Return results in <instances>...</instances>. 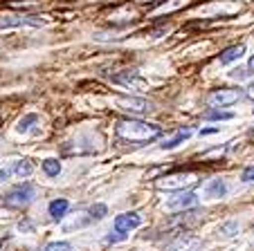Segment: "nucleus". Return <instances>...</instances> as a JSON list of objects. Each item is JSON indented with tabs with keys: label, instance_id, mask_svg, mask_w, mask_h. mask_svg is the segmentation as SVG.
<instances>
[{
	"label": "nucleus",
	"instance_id": "20e7f679",
	"mask_svg": "<svg viewBox=\"0 0 254 251\" xmlns=\"http://www.w3.org/2000/svg\"><path fill=\"white\" fill-rule=\"evenodd\" d=\"M243 97H245V92L241 88H218V90H214L207 97V101L214 108H227V105L239 103Z\"/></svg>",
	"mask_w": 254,
	"mask_h": 251
},
{
	"label": "nucleus",
	"instance_id": "2eb2a0df",
	"mask_svg": "<svg viewBox=\"0 0 254 251\" xmlns=\"http://www.w3.org/2000/svg\"><path fill=\"white\" fill-rule=\"evenodd\" d=\"M43 171H45V175L57 177L59 173H61V161L59 159H45L43 161Z\"/></svg>",
	"mask_w": 254,
	"mask_h": 251
},
{
	"label": "nucleus",
	"instance_id": "0eeeda50",
	"mask_svg": "<svg viewBox=\"0 0 254 251\" xmlns=\"http://www.w3.org/2000/svg\"><path fill=\"white\" fill-rule=\"evenodd\" d=\"M25 25H32V27H39V25H43V20H41V18H36V16H5V18H0V29L25 27Z\"/></svg>",
	"mask_w": 254,
	"mask_h": 251
},
{
	"label": "nucleus",
	"instance_id": "f03ea898",
	"mask_svg": "<svg viewBox=\"0 0 254 251\" xmlns=\"http://www.w3.org/2000/svg\"><path fill=\"white\" fill-rule=\"evenodd\" d=\"M198 184V175L196 173H171V175L158 177L155 186L160 191H191Z\"/></svg>",
	"mask_w": 254,
	"mask_h": 251
},
{
	"label": "nucleus",
	"instance_id": "423d86ee",
	"mask_svg": "<svg viewBox=\"0 0 254 251\" xmlns=\"http://www.w3.org/2000/svg\"><path fill=\"white\" fill-rule=\"evenodd\" d=\"M139 224H142V218H139V213H135V211H130V213H122L115 218V222H113V227H115L117 233H128L130 229H137Z\"/></svg>",
	"mask_w": 254,
	"mask_h": 251
},
{
	"label": "nucleus",
	"instance_id": "f257e3e1",
	"mask_svg": "<svg viewBox=\"0 0 254 251\" xmlns=\"http://www.w3.org/2000/svg\"><path fill=\"white\" fill-rule=\"evenodd\" d=\"M115 135L122 142L146 144L158 139L162 135V128L158 123H149V121H142V119H120L115 126Z\"/></svg>",
	"mask_w": 254,
	"mask_h": 251
},
{
	"label": "nucleus",
	"instance_id": "4be33fe9",
	"mask_svg": "<svg viewBox=\"0 0 254 251\" xmlns=\"http://www.w3.org/2000/svg\"><path fill=\"white\" fill-rule=\"evenodd\" d=\"M245 97L254 101V83H250V86H248V90H245Z\"/></svg>",
	"mask_w": 254,
	"mask_h": 251
},
{
	"label": "nucleus",
	"instance_id": "f8f14e48",
	"mask_svg": "<svg viewBox=\"0 0 254 251\" xmlns=\"http://www.w3.org/2000/svg\"><path fill=\"white\" fill-rule=\"evenodd\" d=\"M189 135H191V130L189 128H185V130H180V133L176 135V137H171V139H167V142L162 144V148L164 151H171V148H176L178 144H183L185 139H189Z\"/></svg>",
	"mask_w": 254,
	"mask_h": 251
},
{
	"label": "nucleus",
	"instance_id": "5701e85b",
	"mask_svg": "<svg viewBox=\"0 0 254 251\" xmlns=\"http://www.w3.org/2000/svg\"><path fill=\"white\" fill-rule=\"evenodd\" d=\"M7 177H9V171H7V168H0V184L7 182Z\"/></svg>",
	"mask_w": 254,
	"mask_h": 251
},
{
	"label": "nucleus",
	"instance_id": "1a4fd4ad",
	"mask_svg": "<svg viewBox=\"0 0 254 251\" xmlns=\"http://www.w3.org/2000/svg\"><path fill=\"white\" fill-rule=\"evenodd\" d=\"M245 54V45H230V48H225L221 54H218V61H221V65H230V63L239 61L241 56Z\"/></svg>",
	"mask_w": 254,
	"mask_h": 251
},
{
	"label": "nucleus",
	"instance_id": "aec40b11",
	"mask_svg": "<svg viewBox=\"0 0 254 251\" xmlns=\"http://www.w3.org/2000/svg\"><path fill=\"white\" fill-rule=\"evenodd\" d=\"M45 251H72V245L70 242H50Z\"/></svg>",
	"mask_w": 254,
	"mask_h": 251
},
{
	"label": "nucleus",
	"instance_id": "412c9836",
	"mask_svg": "<svg viewBox=\"0 0 254 251\" xmlns=\"http://www.w3.org/2000/svg\"><path fill=\"white\" fill-rule=\"evenodd\" d=\"M241 180L243 182H254V166H248L243 171V175H241Z\"/></svg>",
	"mask_w": 254,
	"mask_h": 251
},
{
	"label": "nucleus",
	"instance_id": "b1692460",
	"mask_svg": "<svg viewBox=\"0 0 254 251\" xmlns=\"http://www.w3.org/2000/svg\"><path fill=\"white\" fill-rule=\"evenodd\" d=\"M214 133H218V128H202L200 130V135H214Z\"/></svg>",
	"mask_w": 254,
	"mask_h": 251
},
{
	"label": "nucleus",
	"instance_id": "a878e982",
	"mask_svg": "<svg viewBox=\"0 0 254 251\" xmlns=\"http://www.w3.org/2000/svg\"><path fill=\"white\" fill-rule=\"evenodd\" d=\"M0 247H2V240H0Z\"/></svg>",
	"mask_w": 254,
	"mask_h": 251
},
{
	"label": "nucleus",
	"instance_id": "7ed1b4c3",
	"mask_svg": "<svg viewBox=\"0 0 254 251\" xmlns=\"http://www.w3.org/2000/svg\"><path fill=\"white\" fill-rule=\"evenodd\" d=\"M34 198H36V189H34L29 182H25V184H18L11 191H7L5 198H2V202L11 208H23V206H27Z\"/></svg>",
	"mask_w": 254,
	"mask_h": 251
},
{
	"label": "nucleus",
	"instance_id": "4468645a",
	"mask_svg": "<svg viewBox=\"0 0 254 251\" xmlns=\"http://www.w3.org/2000/svg\"><path fill=\"white\" fill-rule=\"evenodd\" d=\"M14 173L18 177H29L34 173V164L29 159H20V161H16V166H14Z\"/></svg>",
	"mask_w": 254,
	"mask_h": 251
},
{
	"label": "nucleus",
	"instance_id": "a211bd4d",
	"mask_svg": "<svg viewBox=\"0 0 254 251\" xmlns=\"http://www.w3.org/2000/svg\"><path fill=\"white\" fill-rule=\"evenodd\" d=\"M218 233H223L225 238H232V236H236V233H239V224H236V222H227V224H223V227L218 229Z\"/></svg>",
	"mask_w": 254,
	"mask_h": 251
},
{
	"label": "nucleus",
	"instance_id": "f3484780",
	"mask_svg": "<svg viewBox=\"0 0 254 251\" xmlns=\"http://www.w3.org/2000/svg\"><path fill=\"white\" fill-rule=\"evenodd\" d=\"M234 114L232 112H223V110H207L205 112V119H216V121H227V119H232Z\"/></svg>",
	"mask_w": 254,
	"mask_h": 251
},
{
	"label": "nucleus",
	"instance_id": "9b49d317",
	"mask_svg": "<svg viewBox=\"0 0 254 251\" xmlns=\"http://www.w3.org/2000/svg\"><path fill=\"white\" fill-rule=\"evenodd\" d=\"M113 81H117V83H124V86H139V88L146 86V83H144V81L137 76V72H130V70H126L124 74L113 76Z\"/></svg>",
	"mask_w": 254,
	"mask_h": 251
},
{
	"label": "nucleus",
	"instance_id": "393cba45",
	"mask_svg": "<svg viewBox=\"0 0 254 251\" xmlns=\"http://www.w3.org/2000/svg\"><path fill=\"white\" fill-rule=\"evenodd\" d=\"M248 70H250V72H254V56L250 58V63H248Z\"/></svg>",
	"mask_w": 254,
	"mask_h": 251
},
{
	"label": "nucleus",
	"instance_id": "6e6552de",
	"mask_svg": "<svg viewBox=\"0 0 254 251\" xmlns=\"http://www.w3.org/2000/svg\"><path fill=\"white\" fill-rule=\"evenodd\" d=\"M117 103H120V108L130 110V112H137V114L153 110V105H151L149 101H146V99H137V97H130V99H120Z\"/></svg>",
	"mask_w": 254,
	"mask_h": 251
},
{
	"label": "nucleus",
	"instance_id": "ddd939ff",
	"mask_svg": "<svg viewBox=\"0 0 254 251\" xmlns=\"http://www.w3.org/2000/svg\"><path fill=\"white\" fill-rule=\"evenodd\" d=\"M225 182L223 180H211L209 182V186H207V195L209 198H223L225 195Z\"/></svg>",
	"mask_w": 254,
	"mask_h": 251
},
{
	"label": "nucleus",
	"instance_id": "39448f33",
	"mask_svg": "<svg viewBox=\"0 0 254 251\" xmlns=\"http://www.w3.org/2000/svg\"><path fill=\"white\" fill-rule=\"evenodd\" d=\"M196 204H198V195L193 191H178L173 198L167 200L169 211H187V208H193Z\"/></svg>",
	"mask_w": 254,
	"mask_h": 251
},
{
	"label": "nucleus",
	"instance_id": "6ab92c4d",
	"mask_svg": "<svg viewBox=\"0 0 254 251\" xmlns=\"http://www.w3.org/2000/svg\"><path fill=\"white\" fill-rule=\"evenodd\" d=\"M106 213H108V208H106V204H95V206L90 208V220H101Z\"/></svg>",
	"mask_w": 254,
	"mask_h": 251
},
{
	"label": "nucleus",
	"instance_id": "9d476101",
	"mask_svg": "<svg viewBox=\"0 0 254 251\" xmlns=\"http://www.w3.org/2000/svg\"><path fill=\"white\" fill-rule=\"evenodd\" d=\"M67 206H70V202H67V200H63V198L52 200V202H50V206H48V211H50V215H52V220H63V218H65Z\"/></svg>",
	"mask_w": 254,
	"mask_h": 251
},
{
	"label": "nucleus",
	"instance_id": "dca6fc26",
	"mask_svg": "<svg viewBox=\"0 0 254 251\" xmlns=\"http://www.w3.org/2000/svg\"><path fill=\"white\" fill-rule=\"evenodd\" d=\"M39 121V117H36V114H25L23 119H20L18 121V126H16V130H18V133H27L29 128H32L34 123Z\"/></svg>",
	"mask_w": 254,
	"mask_h": 251
}]
</instances>
